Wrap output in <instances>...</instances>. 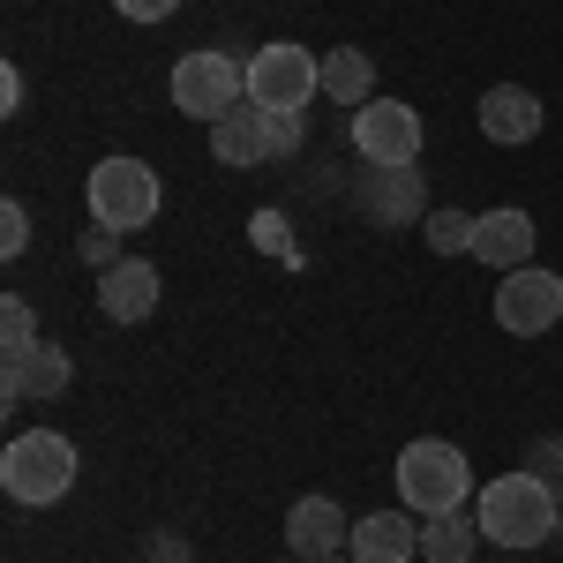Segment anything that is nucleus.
Masks as SVG:
<instances>
[{
	"label": "nucleus",
	"instance_id": "nucleus-1",
	"mask_svg": "<svg viewBox=\"0 0 563 563\" xmlns=\"http://www.w3.org/2000/svg\"><path fill=\"white\" fill-rule=\"evenodd\" d=\"M474 519H481V541L526 556V549L556 541V488L533 474V466H526V474H504L474 496Z\"/></svg>",
	"mask_w": 563,
	"mask_h": 563
},
{
	"label": "nucleus",
	"instance_id": "nucleus-2",
	"mask_svg": "<svg viewBox=\"0 0 563 563\" xmlns=\"http://www.w3.org/2000/svg\"><path fill=\"white\" fill-rule=\"evenodd\" d=\"M398 496H406V511H466V496H474V466H466V451L459 443H443V435H421V443H406L398 451Z\"/></svg>",
	"mask_w": 563,
	"mask_h": 563
},
{
	"label": "nucleus",
	"instance_id": "nucleus-3",
	"mask_svg": "<svg viewBox=\"0 0 563 563\" xmlns=\"http://www.w3.org/2000/svg\"><path fill=\"white\" fill-rule=\"evenodd\" d=\"M76 443L60 429H31L15 435L8 451H0V488L15 496V504H31V511H45V504H60L68 488H76Z\"/></svg>",
	"mask_w": 563,
	"mask_h": 563
},
{
	"label": "nucleus",
	"instance_id": "nucleus-4",
	"mask_svg": "<svg viewBox=\"0 0 563 563\" xmlns=\"http://www.w3.org/2000/svg\"><path fill=\"white\" fill-rule=\"evenodd\" d=\"M84 203H90V225L135 233V225H151V218H158L166 188H158V174H151L143 158H98L90 180H84Z\"/></svg>",
	"mask_w": 563,
	"mask_h": 563
},
{
	"label": "nucleus",
	"instance_id": "nucleus-5",
	"mask_svg": "<svg viewBox=\"0 0 563 563\" xmlns=\"http://www.w3.org/2000/svg\"><path fill=\"white\" fill-rule=\"evenodd\" d=\"M174 106L188 113V121H203V129H218L233 106H249V60H233V53H180L174 60Z\"/></svg>",
	"mask_w": 563,
	"mask_h": 563
},
{
	"label": "nucleus",
	"instance_id": "nucleus-6",
	"mask_svg": "<svg viewBox=\"0 0 563 563\" xmlns=\"http://www.w3.org/2000/svg\"><path fill=\"white\" fill-rule=\"evenodd\" d=\"M316 90H323V60L308 45L271 38V45L249 53V106H263V113H301Z\"/></svg>",
	"mask_w": 563,
	"mask_h": 563
},
{
	"label": "nucleus",
	"instance_id": "nucleus-7",
	"mask_svg": "<svg viewBox=\"0 0 563 563\" xmlns=\"http://www.w3.org/2000/svg\"><path fill=\"white\" fill-rule=\"evenodd\" d=\"M496 323H504L511 339H541V331H556V323H563V278L549 271V263L504 271V286H496Z\"/></svg>",
	"mask_w": 563,
	"mask_h": 563
},
{
	"label": "nucleus",
	"instance_id": "nucleus-8",
	"mask_svg": "<svg viewBox=\"0 0 563 563\" xmlns=\"http://www.w3.org/2000/svg\"><path fill=\"white\" fill-rule=\"evenodd\" d=\"M346 135L361 151V166H413L421 158V113L406 98H368Z\"/></svg>",
	"mask_w": 563,
	"mask_h": 563
},
{
	"label": "nucleus",
	"instance_id": "nucleus-9",
	"mask_svg": "<svg viewBox=\"0 0 563 563\" xmlns=\"http://www.w3.org/2000/svg\"><path fill=\"white\" fill-rule=\"evenodd\" d=\"M353 211L368 218V225H421L435 203H429L421 166H361L353 174Z\"/></svg>",
	"mask_w": 563,
	"mask_h": 563
},
{
	"label": "nucleus",
	"instance_id": "nucleus-10",
	"mask_svg": "<svg viewBox=\"0 0 563 563\" xmlns=\"http://www.w3.org/2000/svg\"><path fill=\"white\" fill-rule=\"evenodd\" d=\"M286 549L301 563H316V556H346L353 549V519L331 504V496H301L294 511H286Z\"/></svg>",
	"mask_w": 563,
	"mask_h": 563
},
{
	"label": "nucleus",
	"instance_id": "nucleus-11",
	"mask_svg": "<svg viewBox=\"0 0 563 563\" xmlns=\"http://www.w3.org/2000/svg\"><path fill=\"white\" fill-rule=\"evenodd\" d=\"M211 158L225 166V174L271 166V158H278V151H271V113H263V106H233V113L211 129Z\"/></svg>",
	"mask_w": 563,
	"mask_h": 563
},
{
	"label": "nucleus",
	"instance_id": "nucleus-12",
	"mask_svg": "<svg viewBox=\"0 0 563 563\" xmlns=\"http://www.w3.org/2000/svg\"><path fill=\"white\" fill-rule=\"evenodd\" d=\"M158 308V271L143 256H121L113 271H98V316L106 323H151Z\"/></svg>",
	"mask_w": 563,
	"mask_h": 563
},
{
	"label": "nucleus",
	"instance_id": "nucleus-13",
	"mask_svg": "<svg viewBox=\"0 0 563 563\" xmlns=\"http://www.w3.org/2000/svg\"><path fill=\"white\" fill-rule=\"evenodd\" d=\"M474 121H481V135H488V143H511V151H519V143H533V135H541V121H549V113H541V98H533L526 84H496V90H481Z\"/></svg>",
	"mask_w": 563,
	"mask_h": 563
},
{
	"label": "nucleus",
	"instance_id": "nucleus-14",
	"mask_svg": "<svg viewBox=\"0 0 563 563\" xmlns=\"http://www.w3.org/2000/svg\"><path fill=\"white\" fill-rule=\"evenodd\" d=\"M474 263H488L496 278H504V271H526V263H533V218L511 211V203H504V211H481L474 218Z\"/></svg>",
	"mask_w": 563,
	"mask_h": 563
},
{
	"label": "nucleus",
	"instance_id": "nucleus-15",
	"mask_svg": "<svg viewBox=\"0 0 563 563\" xmlns=\"http://www.w3.org/2000/svg\"><path fill=\"white\" fill-rule=\"evenodd\" d=\"M68 346H53V339H38L31 353H8V406H38V398H60L68 390Z\"/></svg>",
	"mask_w": 563,
	"mask_h": 563
},
{
	"label": "nucleus",
	"instance_id": "nucleus-16",
	"mask_svg": "<svg viewBox=\"0 0 563 563\" xmlns=\"http://www.w3.org/2000/svg\"><path fill=\"white\" fill-rule=\"evenodd\" d=\"M353 563H413L421 556V526H406V511H368L353 519Z\"/></svg>",
	"mask_w": 563,
	"mask_h": 563
},
{
	"label": "nucleus",
	"instance_id": "nucleus-17",
	"mask_svg": "<svg viewBox=\"0 0 563 563\" xmlns=\"http://www.w3.org/2000/svg\"><path fill=\"white\" fill-rule=\"evenodd\" d=\"M323 98L361 113V106L376 98V60H368L361 45H331V53H323Z\"/></svg>",
	"mask_w": 563,
	"mask_h": 563
},
{
	"label": "nucleus",
	"instance_id": "nucleus-18",
	"mask_svg": "<svg viewBox=\"0 0 563 563\" xmlns=\"http://www.w3.org/2000/svg\"><path fill=\"white\" fill-rule=\"evenodd\" d=\"M474 549H481V519H466V511L421 519V563H474Z\"/></svg>",
	"mask_w": 563,
	"mask_h": 563
},
{
	"label": "nucleus",
	"instance_id": "nucleus-19",
	"mask_svg": "<svg viewBox=\"0 0 563 563\" xmlns=\"http://www.w3.org/2000/svg\"><path fill=\"white\" fill-rule=\"evenodd\" d=\"M421 241L435 256H474V218L466 211H429L421 218Z\"/></svg>",
	"mask_w": 563,
	"mask_h": 563
},
{
	"label": "nucleus",
	"instance_id": "nucleus-20",
	"mask_svg": "<svg viewBox=\"0 0 563 563\" xmlns=\"http://www.w3.org/2000/svg\"><path fill=\"white\" fill-rule=\"evenodd\" d=\"M38 346V316H31V301H0V353H31Z\"/></svg>",
	"mask_w": 563,
	"mask_h": 563
},
{
	"label": "nucleus",
	"instance_id": "nucleus-21",
	"mask_svg": "<svg viewBox=\"0 0 563 563\" xmlns=\"http://www.w3.org/2000/svg\"><path fill=\"white\" fill-rule=\"evenodd\" d=\"M249 225H256V249H263V256H286V263H294V225H286V211H256Z\"/></svg>",
	"mask_w": 563,
	"mask_h": 563
},
{
	"label": "nucleus",
	"instance_id": "nucleus-22",
	"mask_svg": "<svg viewBox=\"0 0 563 563\" xmlns=\"http://www.w3.org/2000/svg\"><path fill=\"white\" fill-rule=\"evenodd\" d=\"M526 466L563 496V435H533V443H526Z\"/></svg>",
	"mask_w": 563,
	"mask_h": 563
},
{
	"label": "nucleus",
	"instance_id": "nucleus-23",
	"mask_svg": "<svg viewBox=\"0 0 563 563\" xmlns=\"http://www.w3.org/2000/svg\"><path fill=\"white\" fill-rule=\"evenodd\" d=\"M0 249H8V256H23V249H31V211H23L15 196L0 203Z\"/></svg>",
	"mask_w": 563,
	"mask_h": 563
},
{
	"label": "nucleus",
	"instance_id": "nucleus-24",
	"mask_svg": "<svg viewBox=\"0 0 563 563\" xmlns=\"http://www.w3.org/2000/svg\"><path fill=\"white\" fill-rule=\"evenodd\" d=\"M84 263L113 271V263H121V233H113V225H90V233H84Z\"/></svg>",
	"mask_w": 563,
	"mask_h": 563
},
{
	"label": "nucleus",
	"instance_id": "nucleus-25",
	"mask_svg": "<svg viewBox=\"0 0 563 563\" xmlns=\"http://www.w3.org/2000/svg\"><path fill=\"white\" fill-rule=\"evenodd\" d=\"M301 113H271V151H278V158H294V151H301Z\"/></svg>",
	"mask_w": 563,
	"mask_h": 563
},
{
	"label": "nucleus",
	"instance_id": "nucleus-26",
	"mask_svg": "<svg viewBox=\"0 0 563 563\" xmlns=\"http://www.w3.org/2000/svg\"><path fill=\"white\" fill-rule=\"evenodd\" d=\"M113 8H121L129 23H166V15H174L180 0H113Z\"/></svg>",
	"mask_w": 563,
	"mask_h": 563
},
{
	"label": "nucleus",
	"instance_id": "nucleus-27",
	"mask_svg": "<svg viewBox=\"0 0 563 563\" xmlns=\"http://www.w3.org/2000/svg\"><path fill=\"white\" fill-rule=\"evenodd\" d=\"M151 563H188V541L180 533H151Z\"/></svg>",
	"mask_w": 563,
	"mask_h": 563
},
{
	"label": "nucleus",
	"instance_id": "nucleus-28",
	"mask_svg": "<svg viewBox=\"0 0 563 563\" xmlns=\"http://www.w3.org/2000/svg\"><path fill=\"white\" fill-rule=\"evenodd\" d=\"M23 98H31L23 76H15V68H0V113H23Z\"/></svg>",
	"mask_w": 563,
	"mask_h": 563
},
{
	"label": "nucleus",
	"instance_id": "nucleus-29",
	"mask_svg": "<svg viewBox=\"0 0 563 563\" xmlns=\"http://www.w3.org/2000/svg\"><path fill=\"white\" fill-rule=\"evenodd\" d=\"M556 541H563V496H556Z\"/></svg>",
	"mask_w": 563,
	"mask_h": 563
},
{
	"label": "nucleus",
	"instance_id": "nucleus-30",
	"mask_svg": "<svg viewBox=\"0 0 563 563\" xmlns=\"http://www.w3.org/2000/svg\"><path fill=\"white\" fill-rule=\"evenodd\" d=\"M316 563H353V556H316Z\"/></svg>",
	"mask_w": 563,
	"mask_h": 563
},
{
	"label": "nucleus",
	"instance_id": "nucleus-31",
	"mask_svg": "<svg viewBox=\"0 0 563 563\" xmlns=\"http://www.w3.org/2000/svg\"><path fill=\"white\" fill-rule=\"evenodd\" d=\"M496 563H511V556H496Z\"/></svg>",
	"mask_w": 563,
	"mask_h": 563
}]
</instances>
